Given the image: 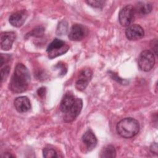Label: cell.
<instances>
[{
  "instance_id": "2e32d148",
  "label": "cell",
  "mask_w": 158,
  "mask_h": 158,
  "mask_svg": "<svg viewBox=\"0 0 158 158\" xmlns=\"http://www.w3.org/2000/svg\"><path fill=\"white\" fill-rule=\"evenodd\" d=\"M116 157V151L115 148L112 145H108L104 148L100 154V157L102 158H109V157Z\"/></svg>"
},
{
  "instance_id": "4316f807",
  "label": "cell",
  "mask_w": 158,
  "mask_h": 158,
  "mask_svg": "<svg viewBox=\"0 0 158 158\" xmlns=\"http://www.w3.org/2000/svg\"><path fill=\"white\" fill-rule=\"evenodd\" d=\"M110 75H112V78H113L114 80H116L117 82H118V83H121V84L124 83V81H127L126 80H123L120 79V78H119V79L118 80V76H117L116 74L114 73H112L110 74ZM118 78H119V77H118Z\"/></svg>"
},
{
  "instance_id": "f1b7e54d",
  "label": "cell",
  "mask_w": 158,
  "mask_h": 158,
  "mask_svg": "<svg viewBox=\"0 0 158 158\" xmlns=\"http://www.w3.org/2000/svg\"><path fill=\"white\" fill-rule=\"evenodd\" d=\"M3 157H14V156L13 155H12L11 154L9 153V152H6L4 154V156H3Z\"/></svg>"
},
{
  "instance_id": "ffe728a7",
  "label": "cell",
  "mask_w": 158,
  "mask_h": 158,
  "mask_svg": "<svg viewBox=\"0 0 158 158\" xmlns=\"http://www.w3.org/2000/svg\"><path fill=\"white\" fill-rule=\"evenodd\" d=\"M10 72V67L9 65H6L1 70V81L3 82L7 78Z\"/></svg>"
},
{
  "instance_id": "3957f363",
  "label": "cell",
  "mask_w": 158,
  "mask_h": 158,
  "mask_svg": "<svg viewBox=\"0 0 158 158\" xmlns=\"http://www.w3.org/2000/svg\"><path fill=\"white\" fill-rule=\"evenodd\" d=\"M69 47L65 43L58 38H55L48 45L46 51L49 59H53L64 54L69 50Z\"/></svg>"
},
{
  "instance_id": "ba28073f",
  "label": "cell",
  "mask_w": 158,
  "mask_h": 158,
  "mask_svg": "<svg viewBox=\"0 0 158 158\" xmlns=\"http://www.w3.org/2000/svg\"><path fill=\"white\" fill-rule=\"evenodd\" d=\"M144 31L143 28L139 25L133 24L128 27L125 31V35L130 41L137 40L144 36Z\"/></svg>"
},
{
  "instance_id": "30bf717a",
  "label": "cell",
  "mask_w": 158,
  "mask_h": 158,
  "mask_svg": "<svg viewBox=\"0 0 158 158\" xmlns=\"http://www.w3.org/2000/svg\"><path fill=\"white\" fill-rule=\"evenodd\" d=\"M15 39V33L13 31L2 32L0 37V44L1 49L8 51L11 49Z\"/></svg>"
},
{
  "instance_id": "6da1fadb",
  "label": "cell",
  "mask_w": 158,
  "mask_h": 158,
  "mask_svg": "<svg viewBox=\"0 0 158 158\" xmlns=\"http://www.w3.org/2000/svg\"><path fill=\"white\" fill-rule=\"evenodd\" d=\"M30 81V75L28 69L22 64L15 66L11 77L9 88L14 93H23L27 90Z\"/></svg>"
},
{
  "instance_id": "e0dca14e",
  "label": "cell",
  "mask_w": 158,
  "mask_h": 158,
  "mask_svg": "<svg viewBox=\"0 0 158 158\" xmlns=\"http://www.w3.org/2000/svg\"><path fill=\"white\" fill-rule=\"evenodd\" d=\"M44 31V29L43 27L41 26H39V27H36V28H35L34 29H33L30 32H29L28 35H27L31 36H35V37H40L41 36L43 35Z\"/></svg>"
},
{
  "instance_id": "4fadbf2b",
  "label": "cell",
  "mask_w": 158,
  "mask_h": 158,
  "mask_svg": "<svg viewBox=\"0 0 158 158\" xmlns=\"http://www.w3.org/2000/svg\"><path fill=\"white\" fill-rule=\"evenodd\" d=\"M76 98L72 93L68 92L64 96L60 104V110L64 114L67 112L73 105Z\"/></svg>"
},
{
  "instance_id": "7402d4cb",
  "label": "cell",
  "mask_w": 158,
  "mask_h": 158,
  "mask_svg": "<svg viewBox=\"0 0 158 158\" xmlns=\"http://www.w3.org/2000/svg\"><path fill=\"white\" fill-rule=\"evenodd\" d=\"M55 67H56L59 70V75L60 76H64L65 75L67 70V65H65V64L62 63V62H59L55 66Z\"/></svg>"
},
{
  "instance_id": "52a82bcc",
  "label": "cell",
  "mask_w": 158,
  "mask_h": 158,
  "mask_svg": "<svg viewBox=\"0 0 158 158\" xmlns=\"http://www.w3.org/2000/svg\"><path fill=\"white\" fill-rule=\"evenodd\" d=\"M83 107V101L80 98H76L72 107L64 115V120L65 122L73 121L80 114Z\"/></svg>"
},
{
  "instance_id": "8fae6325",
  "label": "cell",
  "mask_w": 158,
  "mask_h": 158,
  "mask_svg": "<svg viewBox=\"0 0 158 158\" xmlns=\"http://www.w3.org/2000/svg\"><path fill=\"white\" fill-rule=\"evenodd\" d=\"M27 16L28 14L25 10H19L10 15L9 21L12 26L20 27L25 23Z\"/></svg>"
},
{
  "instance_id": "277c9868",
  "label": "cell",
  "mask_w": 158,
  "mask_h": 158,
  "mask_svg": "<svg viewBox=\"0 0 158 158\" xmlns=\"http://www.w3.org/2000/svg\"><path fill=\"white\" fill-rule=\"evenodd\" d=\"M155 64V58L153 52L149 50H145L139 56L138 65L139 69L144 72L150 71Z\"/></svg>"
},
{
  "instance_id": "8992f818",
  "label": "cell",
  "mask_w": 158,
  "mask_h": 158,
  "mask_svg": "<svg viewBox=\"0 0 158 158\" xmlns=\"http://www.w3.org/2000/svg\"><path fill=\"white\" fill-rule=\"evenodd\" d=\"M93 75L92 70L89 68L83 69L80 71L75 83V87L78 91L84 90L88 86Z\"/></svg>"
},
{
  "instance_id": "d4e9b609",
  "label": "cell",
  "mask_w": 158,
  "mask_h": 158,
  "mask_svg": "<svg viewBox=\"0 0 158 158\" xmlns=\"http://www.w3.org/2000/svg\"><path fill=\"white\" fill-rule=\"evenodd\" d=\"M46 93V89L44 87H41L37 90V94L41 98H43L45 96Z\"/></svg>"
},
{
  "instance_id": "d6986e66",
  "label": "cell",
  "mask_w": 158,
  "mask_h": 158,
  "mask_svg": "<svg viewBox=\"0 0 158 158\" xmlns=\"http://www.w3.org/2000/svg\"><path fill=\"white\" fill-rule=\"evenodd\" d=\"M67 23L65 20L60 22L57 27V33L59 35H65L67 31Z\"/></svg>"
},
{
  "instance_id": "5bb4252c",
  "label": "cell",
  "mask_w": 158,
  "mask_h": 158,
  "mask_svg": "<svg viewBox=\"0 0 158 158\" xmlns=\"http://www.w3.org/2000/svg\"><path fill=\"white\" fill-rule=\"evenodd\" d=\"M82 141L89 151L93 149L97 144V138L93 132L89 130L82 136Z\"/></svg>"
},
{
  "instance_id": "9c48e42d",
  "label": "cell",
  "mask_w": 158,
  "mask_h": 158,
  "mask_svg": "<svg viewBox=\"0 0 158 158\" xmlns=\"http://www.w3.org/2000/svg\"><path fill=\"white\" fill-rule=\"evenodd\" d=\"M86 35L85 27L80 24H75L72 26L69 33V38L72 41H78L82 40Z\"/></svg>"
},
{
  "instance_id": "5b68a950",
  "label": "cell",
  "mask_w": 158,
  "mask_h": 158,
  "mask_svg": "<svg viewBox=\"0 0 158 158\" xmlns=\"http://www.w3.org/2000/svg\"><path fill=\"white\" fill-rule=\"evenodd\" d=\"M135 10L133 6L127 5L120 11L118 14V20L123 27H129L135 20Z\"/></svg>"
},
{
  "instance_id": "cb8c5ba5",
  "label": "cell",
  "mask_w": 158,
  "mask_h": 158,
  "mask_svg": "<svg viewBox=\"0 0 158 158\" xmlns=\"http://www.w3.org/2000/svg\"><path fill=\"white\" fill-rule=\"evenodd\" d=\"M151 47L152 49L154 51L155 54L157 55V41L156 39H154V40L151 41Z\"/></svg>"
},
{
  "instance_id": "603a6c76",
  "label": "cell",
  "mask_w": 158,
  "mask_h": 158,
  "mask_svg": "<svg viewBox=\"0 0 158 158\" xmlns=\"http://www.w3.org/2000/svg\"><path fill=\"white\" fill-rule=\"evenodd\" d=\"M10 59V56L7 54L4 55L3 54H1V67H2L4 64H6Z\"/></svg>"
},
{
  "instance_id": "9a60e30c",
  "label": "cell",
  "mask_w": 158,
  "mask_h": 158,
  "mask_svg": "<svg viewBox=\"0 0 158 158\" xmlns=\"http://www.w3.org/2000/svg\"><path fill=\"white\" fill-rule=\"evenodd\" d=\"M135 8V14L139 15H146L149 14L152 9V5L149 2H139Z\"/></svg>"
},
{
  "instance_id": "7c38bea8",
  "label": "cell",
  "mask_w": 158,
  "mask_h": 158,
  "mask_svg": "<svg viewBox=\"0 0 158 158\" xmlns=\"http://www.w3.org/2000/svg\"><path fill=\"white\" fill-rule=\"evenodd\" d=\"M15 109L20 113H25L28 111L31 107L29 99L26 96H20L14 100Z\"/></svg>"
},
{
  "instance_id": "484cf974",
  "label": "cell",
  "mask_w": 158,
  "mask_h": 158,
  "mask_svg": "<svg viewBox=\"0 0 158 158\" xmlns=\"http://www.w3.org/2000/svg\"><path fill=\"white\" fill-rule=\"evenodd\" d=\"M150 149L151 151L152 152L155 153V154H157V144L156 143H154L151 144Z\"/></svg>"
},
{
  "instance_id": "44dd1931",
  "label": "cell",
  "mask_w": 158,
  "mask_h": 158,
  "mask_svg": "<svg viewBox=\"0 0 158 158\" xmlns=\"http://www.w3.org/2000/svg\"><path fill=\"white\" fill-rule=\"evenodd\" d=\"M86 2L93 7H95V8H101L103 6H104V4L105 2V1H101V0H93V1H86Z\"/></svg>"
},
{
  "instance_id": "7a4b0ae2",
  "label": "cell",
  "mask_w": 158,
  "mask_h": 158,
  "mask_svg": "<svg viewBox=\"0 0 158 158\" xmlns=\"http://www.w3.org/2000/svg\"><path fill=\"white\" fill-rule=\"evenodd\" d=\"M118 134L123 138H130L137 135L139 131V122L131 117L121 120L116 127Z\"/></svg>"
},
{
  "instance_id": "83f0119b",
  "label": "cell",
  "mask_w": 158,
  "mask_h": 158,
  "mask_svg": "<svg viewBox=\"0 0 158 158\" xmlns=\"http://www.w3.org/2000/svg\"><path fill=\"white\" fill-rule=\"evenodd\" d=\"M36 75V77H37V78H38L39 80H41V79H43L44 77L45 78V73L44 74V72H43V71H41V70H38L36 73V74H35Z\"/></svg>"
},
{
  "instance_id": "ac0fdd59",
  "label": "cell",
  "mask_w": 158,
  "mask_h": 158,
  "mask_svg": "<svg viewBox=\"0 0 158 158\" xmlns=\"http://www.w3.org/2000/svg\"><path fill=\"white\" fill-rule=\"evenodd\" d=\"M43 156L46 158H51V157H57L58 156L57 154L56 151L50 148H45L43 150Z\"/></svg>"
}]
</instances>
